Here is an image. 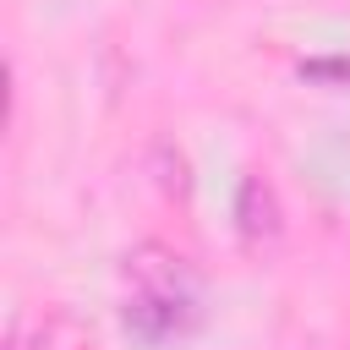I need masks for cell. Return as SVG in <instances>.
<instances>
[{"mask_svg":"<svg viewBox=\"0 0 350 350\" xmlns=\"http://www.w3.org/2000/svg\"><path fill=\"white\" fill-rule=\"evenodd\" d=\"M11 350H33V345H22V339H16V345H11Z\"/></svg>","mask_w":350,"mask_h":350,"instance_id":"4","label":"cell"},{"mask_svg":"<svg viewBox=\"0 0 350 350\" xmlns=\"http://www.w3.org/2000/svg\"><path fill=\"white\" fill-rule=\"evenodd\" d=\"M235 224H241V241L246 246H273L279 230H284V213H279V197L262 175H246L241 191H235Z\"/></svg>","mask_w":350,"mask_h":350,"instance_id":"2","label":"cell"},{"mask_svg":"<svg viewBox=\"0 0 350 350\" xmlns=\"http://www.w3.org/2000/svg\"><path fill=\"white\" fill-rule=\"evenodd\" d=\"M301 77H350V60H312L301 66Z\"/></svg>","mask_w":350,"mask_h":350,"instance_id":"3","label":"cell"},{"mask_svg":"<svg viewBox=\"0 0 350 350\" xmlns=\"http://www.w3.org/2000/svg\"><path fill=\"white\" fill-rule=\"evenodd\" d=\"M197 317H202V290L186 257L153 241L137 246L126 257V306H120L126 334L137 345H170V339H186Z\"/></svg>","mask_w":350,"mask_h":350,"instance_id":"1","label":"cell"}]
</instances>
